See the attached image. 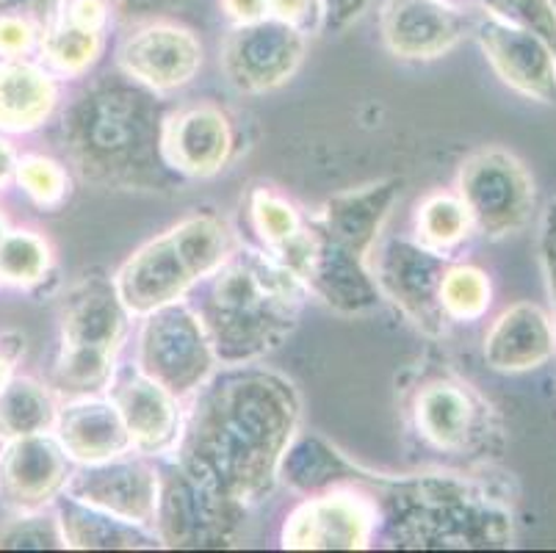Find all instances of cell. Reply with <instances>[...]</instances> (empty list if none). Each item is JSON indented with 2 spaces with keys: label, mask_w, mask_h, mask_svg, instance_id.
Returning <instances> with one entry per match:
<instances>
[{
  "label": "cell",
  "mask_w": 556,
  "mask_h": 553,
  "mask_svg": "<svg viewBox=\"0 0 556 553\" xmlns=\"http://www.w3.org/2000/svg\"><path fill=\"white\" fill-rule=\"evenodd\" d=\"M59 91L53 75L28 61H0V130H37L55 109Z\"/></svg>",
  "instance_id": "25"
},
{
  "label": "cell",
  "mask_w": 556,
  "mask_h": 553,
  "mask_svg": "<svg viewBox=\"0 0 556 553\" xmlns=\"http://www.w3.org/2000/svg\"><path fill=\"white\" fill-rule=\"evenodd\" d=\"M200 280L186 261L172 230L161 232L134 252L116 272L114 288L130 316H150L175 304Z\"/></svg>",
  "instance_id": "16"
},
{
  "label": "cell",
  "mask_w": 556,
  "mask_h": 553,
  "mask_svg": "<svg viewBox=\"0 0 556 553\" xmlns=\"http://www.w3.org/2000/svg\"><path fill=\"white\" fill-rule=\"evenodd\" d=\"M457 197L482 236L507 238L523 230L534 211V183L526 166L502 147H484L463 161Z\"/></svg>",
  "instance_id": "7"
},
{
  "label": "cell",
  "mask_w": 556,
  "mask_h": 553,
  "mask_svg": "<svg viewBox=\"0 0 556 553\" xmlns=\"http://www.w3.org/2000/svg\"><path fill=\"white\" fill-rule=\"evenodd\" d=\"M379 531L374 499L357 485H341L307 495L286 520L282 545L300 551H357L368 548Z\"/></svg>",
  "instance_id": "10"
},
{
  "label": "cell",
  "mask_w": 556,
  "mask_h": 553,
  "mask_svg": "<svg viewBox=\"0 0 556 553\" xmlns=\"http://www.w3.org/2000/svg\"><path fill=\"white\" fill-rule=\"evenodd\" d=\"M12 363H14V357H12V354H7V347L0 343V385H3L9 379V372H12Z\"/></svg>",
  "instance_id": "47"
},
{
  "label": "cell",
  "mask_w": 556,
  "mask_h": 553,
  "mask_svg": "<svg viewBox=\"0 0 556 553\" xmlns=\"http://www.w3.org/2000/svg\"><path fill=\"white\" fill-rule=\"evenodd\" d=\"M377 487L379 526L396 548H509L513 510L477 479L418 474L402 479L368 476Z\"/></svg>",
  "instance_id": "3"
},
{
  "label": "cell",
  "mask_w": 556,
  "mask_h": 553,
  "mask_svg": "<svg viewBox=\"0 0 556 553\" xmlns=\"http://www.w3.org/2000/svg\"><path fill=\"white\" fill-rule=\"evenodd\" d=\"M55 440L62 443L70 460L80 465H100L125 456L130 435L111 399L80 395L55 413Z\"/></svg>",
  "instance_id": "24"
},
{
  "label": "cell",
  "mask_w": 556,
  "mask_h": 553,
  "mask_svg": "<svg viewBox=\"0 0 556 553\" xmlns=\"http://www.w3.org/2000/svg\"><path fill=\"white\" fill-rule=\"evenodd\" d=\"M17 175V155L7 139H0V189Z\"/></svg>",
  "instance_id": "45"
},
{
  "label": "cell",
  "mask_w": 556,
  "mask_h": 553,
  "mask_svg": "<svg viewBox=\"0 0 556 553\" xmlns=\"http://www.w3.org/2000/svg\"><path fill=\"white\" fill-rule=\"evenodd\" d=\"M465 25L443 0H386L382 7V39L399 59H441L465 37Z\"/></svg>",
  "instance_id": "21"
},
{
  "label": "cell",
  "mask_w": 556,
  "mask_h": 553,
  "mask_svg": "<svg viewBox=\"0 0 556 553\" xmlns=\"http://www.w3.org/2000/svg\"><path fill=\"white\" fill-rule=\"evenodd\" d=\"M103 53V30L80 28L62 17L42 34V59L48 67L67 78H78Z\"/></svg>",
  "instance_id": "31"
},
{
  "label": "cell",
  "mask_w": 556,
  "mask_h": 553,
  "mask_svg": "<svg viewBox=\"0 0 556 553\" xmlns=\"http://www.w3.org/2000/svg\"><path fill=\"white\" fill-rule=\"evenodd\" d=\"M269 14L305 34L325 17V7H321V0H269Z\"/></svg>",
  "instance_id": "40"
},
{
  "label": "cell",
  "mask_w": 556,
  "mask_h": 553,
  "mask_svg": "<svg viewBox=\"0 0 556 553\" xmlns=\"http://www.w3.org/2000/svg\"><path fill=\"white\" fill-rule=\"evenodd\" d=\"M70 456L48 435L9 440L0 454V495L20 512H37L67 490Z\"/></svg>",
  "instance_id": "20"
},
{
  "label": "cell",
  "mask_w": 556,
  "mask_h": 553,
  "mask_svg": "<svg viewBox=\"0 0 556 553\" xmlns=\"http://www.w3.org/2000/svg\"><path fill=\"white\" fill-rule=\"evenodd\" d=\"M161 150L166 164L180 175L211 177L232 159L236 130L219 105H191L166 116Z\"/></svg>",
  "instance_id": "19"
},
{
  "label": "cell",
  "mask_w": 556,
  "mask_h": 553,
  "mask_svg": "<svg viewBox=\"0 0 556 553\" xmlns=\"http://www.w3.org/2000/svg\"><path fill=\"white\" fill-rule=\"evenodd\" d=\"M119 64L136 84L150 91H175L191 84L202 67V45L191 30L153 23L125 39Z\"/></svg>",
  "instance_id": "18"
},
{
  "label": "cell",
  "mask_w": 556,
  "mask_h": 553,
  "mask_svg": "<svg viewBox=\"0 0 556 553\" xmlns=\"http://www.w3.org/2000/svg\"><path fill=\"white\" fill-rule=\"evenodd\" d=\"M300 426V393L286 377L230 365L200 388L178 438V465L236 506L269 493Z\"/></svg>",
  "instance_id": "1"
},
{
  "label": "cell",
  "mask_w": 556,
  "mask_h": 553,
  "mask_svg": "<svg viewBox=\"0 0 556 553\" xmlns=\"http://www.w3.org/2000/svg\"><path fill=\"white\" fill-rule=\"evenodd\" d=\"M493 302L490 277L477 266H448L441 280V307L448 322H477Z\"/></svg>",
  "instance_id": "34"
},
{
  "label": "cell",
  "mask_w": 556,
  "mask_h": 553,
  "mask_svg": "<svg viewBox=\"0 0 556 553\" xmlns=\"http://www.w3.org/2000/svg\"><path fill=\"white\" fill-rule=\"evenodd\" d=\"M479 45L502 84L538 103H556V59L532 30L490 14L479 25Z\"/></svg>",
  "instance_id": "17"
},
{
  "label": "cell",
  "mask_w": 556,
  "mask_h": 553,
  "mask_svg": "<svg viewBox=\"0 0 556 553\" xmlns=\"http://www.w3.org/2000/svg\"><path fill=\"white\" fill-rule=\"evenodd\" d=\"M116 3H119L123 9H128V12L150 14L153 9L166 7V3H175V0H116Z\"/></svg>",
  "instance_id": "46"
},
{
  "label": "cell",
  "mask_w": 556,
  "mask_h": 553,
  "mask_svg": "<svg viewBox=\"0 0 556 553\" xmlns=\"http://www.w3.org/2000/svg\"><path fill=\"white\" fill-rule=\"evenodd\" d=\"M399 194H402V180L396 177L341 191L321 208L313 225L338 247L355 252L357 257L366 261L377 247L379 230L391 216Z\"/></svg>",
  "instance_id": "22"
},
{
  "label": "cell",
  "mask_w": 556,
  "mask_h": 553,
  "mask_svg": "<svg viewBox=\"0 0 556 553\" xmlns=\"http://www.w3.org/2000/svg\"><path fill=\"white\" fill-rule=\"evenodd\" d=\"M53 395L31 377H14L0 385V440L45 435L55 426Z\"/></svg>",
  "instance_id": "28"
},
{
  "label": "cell",
  "mask_w": 556,
  "mask_h": 553,
  "mask_svg": "<svg viewBox=\"0 0 556 553\" xmlns=\"http://www.w3.org/2000/svg\"><path fill=\"white\" fill-rule=\"evenodd\" d=\"M275 257L300 277L305 291L316 293L327 307L343 316L371 313L382 302L366 261L330 241L313 222L288 247L275 252Z\"/></svg>",
  "instance_id": "9"
},
{
  "label": "cell",
  "mask_w": 556,
  "mask_h": 553,
  "mask_svg": "<svg viewBox=\"0 0 556 553\" xmlns=\"http://www.w3.org/2000/svg\"><path fill=\"white\" fill-rule=\"evenodd\" d=\"M241 515L244 506L219 499L178 465L161 481L153 526H159L161 542L169 548H208L225 545Z\"/></svg>",
  "instance_id": "13"
},
{
  "label": "cell",
  "mask_w": 556,
  "mask_h": 553,
  "mask_svg": "<svg viewBox=\"0 0 556 553\" xmlns=\"http://www.w3.org/2000/svg\"><path fill=\"white\" fill-rule=\"evenodd\" d=\"M305 286L271 252H232L214 274L202 324L216 360L250 365L286 341L302 311Z\"/></svg>",
  "instance_id": "4"
},
{
  "label": "cell",
  "mask_w": 556,
  "mask_h": 553,
  "mask_svg": "<svg viewBox=\"0 0 556 553\" xmlns=\"http://www.w3.org/2000/svg\"><path fill=\"white\" fill-rule=\"evenodd\" d=\"M109 0H73L67 9L70 23L80 25V28H92V30H103L105 23H109Z\"/></svg>",
  "instance_id": "42"
},
{
  "label": "cell",
  "mask_w": 556,
  "mask_h": 553,
  "mask_svg": "<svg viewBox=\"0 0 556 553\" xmlns=\"http://www.w3.org/2000/svg\"><path fill=\"white\" fill-rule=\"evenodd\" d=\"M473 222L457 194H432L418 205L416 236L427 250L448 255L471 236Z\"/></svg>",
  "instance_id": "30"
},
{
  "label": "cell",
  "mask_w": 556,
  "mask_h": 553,
  "mask_svg": "<svg viewBox=\"0 0 556 553\" xmlns=\"http://www.w3.org/2000/svg\"><path fill=\"white\" fill-rule=\"evenodd\" d=\"M554 352L556 332L551 316L532 302L507 307L484 335V360L493 372H534L548 363Z\"/></svg>",
  "instance_id": "23"
},
{
  "label": "cell",
  "mask_w": 556,
  "mask_h": 553,
  "mask_svg": "<svg viewBox=\"0 0 556 553\" xmlns=\"http://www.w3.org/2000/svg\"><path fill=\"white\" fill-rule=\"evenodd\" d=\"M17 183L39 208H59L70 194L64 166L45 155H25L17 161Z\"/></svg>",
  "instance_id": "35"
},
{
  "label": "cell",
  "mask_w": 556,
  "mask_h": 553,
  "mask_svg": "<svg viewBox=\"0 0 556 553\" xmlns=\"http://www.w3.org/2000/svg\"><path fill=\"white\" fill-rule=\"evenodd\" d=\"M64 0H0V17H25L45 30L62 20Z\"/></svg>",
  "instance_id": "39"
},
{
  "label": "cell",
  "mask_w": 556,
  "mask_h": 553,
  "mask_svg": "<svg viewBox=\"0 0 556 553\" xmlns=\"http://www.w3.org/2000/svg\"><path fill=\"white\" fill-rule=\"evenodd\" d=\"M416 432L434 451L454 456H502L504 426L471 385L434 377L413 395Z\"/></svg>",
  "instance_id": "6"
},
{
  "label": "cell",
  "mask_w": 556,
  "mask_h": 553,
  "mask_svg": "<svg viewBox=\"0 0 556 553\" xmlns=\"http://www.w3.org/2000/svg\"><path fill=\"white\" fill-rule=\"evenodd\" d=\"M172 236L184 250L186 261L200 280L214 277L222 263L232 255V236L225 222L214 213H191L172 227Z\"/></svg>",
  "instance_id": "29"
},
{
  "label": "cell",
  "mask_w": 556,
  "mask_h": 553,
  "mask_svg": "<svg viewBox=\"0 0 556 553\" xmlns=\"http://www.w3.org/2000/svg\"><path fill=\"white\" fill-rule=\"evenodd\" d=\"M302 59H305L302 30L275 17L239 25L222 48V70L227 80L247 95L280 89L294 78Z\"/></svg>",
  "instance_id": "12"
},
{
  "label": "cell",
  "mask_w": 556,
  "mask_h": 553,
  "mask_svg": "<svg viewBox=\"0 0 556 553\" xmlns=\"http://www.w3.org/2000/svg\"><path fill=\"white\" fill-rule=\"evenodd\" d=\"M128 307L116 293L114 280L86 277L64 299L62 352L55 360L59 388L92 395L109 388L116 372V354L128 332Z\"/></svg>",
  "instance_id": "5"
},
{
  "label": "cell",
  "mask_w": 556,
  "mask_h": 553,
  "mask_svg": "<svg viewBox=\"0 0 556 553\" xmlns=\"http://www.w3.org/2000/svg\"><path fill=\"white\" fill-rule=\"evenodd\" d=\"M495 17L532 30L556 59V7L554 0H477Z\"/></svg>",
  "instance_id": "36"
},
{
  "label": "cell",
  "mask_w": 556,
  "mask_h": 553,
  "mask_svg": "<svg viewBox=\"0 0 556 553\" xmlns=\"http://www.w3.org/2000/svg\"><path fill=\"white\" fill-rule=\"evenodd\" d=\"M105 390L136 451L166 454L178 445L180 426H184L178 395L150 379L139 365L116 368Z\"/></svg>",
  "instance_id": "15"
},
{
  "label": "cell",
  "mask_w": 556,
  "mask_h": 553,
  "mask_svg": "<svg viewBox=\"0 0 556 553\" xmlns=\"http://www.w3.org/2000/svg\"><path fill=\"white\" fill-rule=\"evenodd\" d=\"M42 37V28L25 17H0V55L17 59L28 53Z\"/></svg>",
  "instance_id": "38"
},
{
  "label": "cell",
  "mask_w": 556,
  "mask_h": 553,
  "mask_svg": "<svg viewBox=\"0 0 556 553\" xmlns=\"http://www.w3.org/2000/svg\"><path fill=\"white\" fill-rule=\"evenodd\" d=\"M59 531L64 548H148L153 537L144 535L141 526L125 524L94 506L80 504L78 499H64L59 510Z\"/></svg>",
  "instance_id": "27"
},
{
  "label": "cell",
  "mask_w": 556,
  "mask_h": 553,
  "mask_svg": "<svg viewBox=\"0 0 556 553\" xmlns=\"http://www.w3.org/2000/svg\"><path fill=\"white\" fill-rule=\"evenodd\" d=\"M67 490L80 504L148 529L155 524L161 476L144 460L116 456L109 463L86 465V470L67 481Z\"/></svg>",
  "instance_id": "14"
},
{
  "label": "cell",
  "mask_w": 556,
  "mask_h": 553,
  "mask_svg": "<svg viewBox=\"0 0 556 553\" xmlns=\"http://www.w3.org/2000/svg\"><path fill=\"white\" fill-rule=\"evenodd\" d=\"M327 28H346L363 17L368 0H321Z\"/></svg>",
  "instance_id": "43"
},
{
  "label": "cell",
  "mask_w": 556,
  "mask_h": 553,
  "mask_svg": "<svg viewBox=\"0 0 556 553\" xmlns=\"http://www.w3.org/2000/svg\"><path fill=\"white\" fill-rule=\"evenodd\" d=\"M64 545L59 524L42 517H20L12 526L0 531V548H55Z\"/></svg>",
  "instance_id": "37"
},
{
  "label": "cell",
  "mask_w": 556,
  "mask_h": 553,
  "mask_svg": "<svg viewBox=\"0 0 556 553\" xmlns=\"http://www.w3.org/2000/svg\"><path fill=\"white\" fill-rule=\"evenodd\" d=\"M7 232H9V225H7V219H3V216H0V241H3V238H7Z\"/></svg>",
  "instance_id": "48"
},
{
  "label": "cell",
  "mask_w": 556,
  "mask_h": 553,
  "mask_svg": "<svg viewBox=\"0 0 556 553\" xmlns=\"http://www.w3.org/2000/svg\"><path fill=\"white\" fill-rule=\"evenodd\" d=\"M277 476H282L291 490L302 495H316L341 485H357L363 468L352 463L346 454L327 443L318 435H305L300 440H291V445L282 454V463Z\"/></svg>",
  "instance_id": "26"
},
{
  "label": "cell",
  "mask_w": 556,
  "mask_h": 553,
  "mask_svg": "<svg viewBox=\"0 0 556 553\" xmlns=\"http://www.w3.org/2000/svg\"><path fill=\"white\" fill-rule=\"evenodd\" d=\"M136 365L169 393L184 399L208 382L216 352L202 318L175 302L144 316Z\"/></svg>",
  "instance_id": "8"
},
{
  "label": "cell",
  "mask_w": 556,
  "mask_h": 553,
  "mask_svg": "<svg viewBox=\"0 0 556 553\" xmlns=\"http://www.w3.org/2000/svg\"><path fill=\"white\" fill-rule=\"evenodd\" d=\"M540 257H543L545 280H548V293L556 313V202L545 211L543 232H540Z\"/></svg>",
  "instance_id": "41"
},
{
  "label": "cell",
  "mask_w": 556,
  "mask_h": 553,
  "mask_svg": "<svg viewBox=\"0 0 556 553\" xmlns=\"http://www.w3.org/2000/svg\"><path fill=\"white\" fill-rule=\"evenodd\" d=\"M250 219L255 232L261 236L263 247L271 255L280 252L282 247H288L307 227V222L302 219V213L296 211L294 202H288L286 197L266 189V186H261V189L250 194Z\"/></svg>",
  "instance_id": "33"
},
{
  "label": "cell",
  "mask_w": 556,
  "mask_h": 553,
  "mask_svg": "<svg viewBox=\"0 0 556 553\" xmlns=\"http://www.w3.org/2000/svg\"><path fill=\"white\" fill-rule=\"evenodd\" d=\"M50 243L34 230H9L0 241V280L28 288L45 280L50 272Z\"/></svg>",
  "instance_id": "32"
},
{
  "label": "cell",
  "mask_w": 556,
  "mask_h": 553,
  "mask_svg": "<svg viewBox=\"0 0 556 553\" xmlns=\"http://www.w3.org/2000/svg\"><path fill=\"white\" fill-rule=\"evenodd\" d=\"M225 9L239 25L269 17V0H225Z\"/></svg>",
  "instance_id": "44"
},
{
  "label": "cell",
  "mask_w": 556,
  "mask_h": 553,
  "mask_svg": "<svg viewBox=\"0 0 556 553\" xmlns=\"http://www.w3.org/2000/svg\"><path fill=\"white\" fill-rule=\"evenodd\" d=\"M155 91L128 80H100L64 120V144L86 180L116 189H150L166 180Z\"/></svg>",
  "instance_id": "2"
},
{
  "label": "cell",
  "mask_w": 556,
  "mask_h": 553,
  "mask_svg": "<svg viewBox=\"0 0 556 553\" xmlns=\"http://www.w3.org/2000/svg\"><path fill=\"white\" fill-rule=\"evenodd\" d=\"M446 268V255L427 250L418 241L396 238L374 257V280L382 299H391L418 329L441 335L448 322L441 307V280Z\"/></svg>",
  "instance_id": "11"
}]
</instances>
